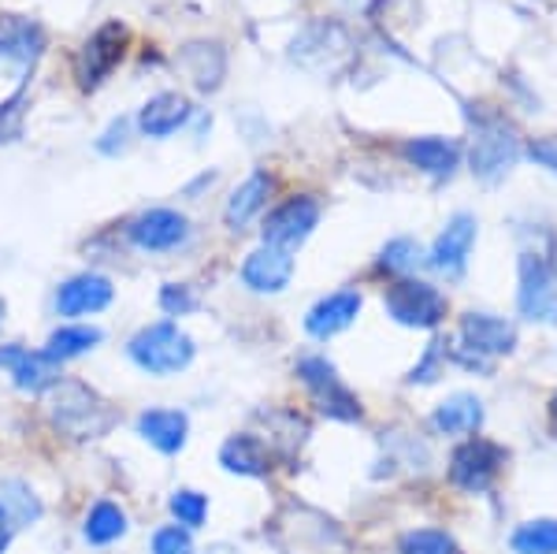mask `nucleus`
<instances>
[{
    "mask_svg": "<svg viewBox=\"0 0 557 554\" xmlns=\"http://www.w3.org/2000/svg\"><path fill=\"white\" fill-rule=\"evenodd\" d=\"M194 338L183 332L172 320H160V324H146L138 335L127 343V357L149 377H175L194 365Z\"/></svg>",
    "mask_w": 557,
    "mask_h": 554,
    "instance_id": "f257e3e1",
    "label": "nucleus"
},
{
    "mask_svg": "<svg viewBox=\"0 0 557 554\" xmlns=\"http://www.w3.org/2000/svg\"><path fill=\"white\" fill-rule=\"evenodd\" d=\"M550 417H554V424H557V395L550 398Z\"/></svg>",
    "mask_w": 557,
    "mask_h": 554,
    "instance_id": "4c0bfd02",
    "label": "nucleus"
},
{
    "mask_svg": "<svg viewBox=\"0 0 557 554\" xmlns=\"http://www.w3.org/2000/svg\"><path fill=\"white\" fill-rule=\"evenodd\" d=\"M502 466H506V451L491 440H469L454 451L450 458V480L461 491H487L498 480Z\"/></svg>",
    "mask_w": 557,
    "mask_h": 554,
    "instance_id": "9d476101",
    "label": "nucleus"
},
{
    "mask_svg": "<svg viewBox=\"0 0 557 554\" xmlns=\"http://www.w3.org/2000/svg\"><path fill=\"white\" fill-rule=\"evenodd\" d=\"M152 554H194L190 529L183 525H164V529L152 532Z\"/></svg>",
    "mask_w": 557,
    "mask_h": 554,
    "instance_id": "2f4dec72",
    "label": "nucleus"
},
{
    "mask_svg": "<svg viewBox=\"0 0 557 554\" xmlns=\"http://www.w3.org/2000/svg\"><path fill=\"white\" fill-rule=\"evenodd\" d=\"M127 529H131V517L120 503H112V498H97L83 521V535L94 547H108V543L123 540Z\"/></svg>",
    "mask_w": 557,
    "mask_h": 554,
    "instance_id": "4be33fe9",
    "label": "nucleus"
},
{
    "mask_svg": "<svg viewBox=\"0 0 557 554\" xmlns=\"http://www.w3.org/2000/svg\"><path fill=\"white\" fill-rule=\"evenodd\" d=\"M45 514L41 498L34 495V488L20 477H4L0 480V529L15 532L26 525H38Z\"/></svg>",
    "mask_w": 557,
    "mask_h": 554,
    "instance_id": "aec40b11",
    "label": "nucleus"
},
{
    "mask_svg": "<svg viewBox=\"0 0 557 554\" xmlns=\"http://www.w3.org/2000/svg\"><path fill=\"white\" fill-rule=\"evenodd\" d=\"M160 309H164L168 317H186V312L197 309V298L183 283H164V287H160Z\"/></svg>",
    "mask_w": 557,
    "mask_h": 554,
    "instance_id": "72a5a7b5",
    "label": "nucleus"
},
{
    "mask_svg": "<svg viewBox=\"0 0 557 554\" xmlns=\"http://www.w3.org/2000/svg\"><path fill=\"white\" fill-rule=\"evenodd\" d=\"M524 153L532 157L539 168H546V172H554V175H557V138H554V134H546V138L528 141Z\"/></svg>",
    "mask_w": 557,
    "mask_h": 554,
    "instance_id": "f704fd0d",
    "label": "nucleus"
},
{
    "mask_svg": "<svg viewBox=\"0 0 557 554\" xmlns=\"http://www.w3.org/2000/svg\"><path fill=\"white\" fill-rule=\"evenodd\" d=\"M417 264H420V246L412 243V238H391V243L383 246V254H380V268H386V272L406 275Z\"/></svg>",
    "mask_w": 557,
    "mask_h": 554,
    "instance_id": "7c9ffc66",
    "label": "nucleus"
},
{
    "mask_svg": "<svg viewBox=\"0 0 557 554\" xmlns=\"http://www.w3.org/2000/svg\"><path fill=\"white\" fill-rule=\"evenodd\" d=\"M57 406H52L57 424L75 435V440H101L115 421L108 402L97 398L94 391H86L83 383H57Z\"/></svg>",
    "mask_w": 557,
    "mask_h": 554,
    "instance_id": "20e7f679",
    "label": "nucleus"
},
{
    "mask_svg": "<svg viewBox=\"0 0 557 554\" xmlns=\"http://www.w3.org/2000/svg\"><path fill=\"white\" fill-rule=\"evenodd\" d=\"M298 377H301V383L309 387V395L317 398V406L327 417H335V421H361V417H364L361 398L346 387L343 377H338V369L327 361V357H320V354L301 357Z\"/></svg>",
    "mask_w": 557,
    "mask_h": 554,
    "instance_id": "7ed1b4c3",
    "label": "nucleus"
},
{
    "mask_svg": "<svg viewBox=\"0 0 557 554\" xmlns=\"http://www.w3.org/2000/svg\"><path fill=\"white\" fill-rule=\"evenodd\" d=\"M438 354H443V343H431L428 346V354H424V361L412 369V377H409V383H431L435 380V365H438Z\"/></svg>",
    "mask_w": 557,
    "mask_h": 554,
    "instance_id": "c9c22d12",
    "label": "nucleus"
},
{
    "mask_svg": "<svg viewBox=\"0 0 557 554\" xmlns=\"http://www.w3.org/2000/svg\"><path fill=\"white\" fill-rule=\"evenodd\" d=\"M168 510H172L175 525H183V529H201L205 517H209V498L201 495V491L194 488H178L172 498H168Z\"/></svg>",
    "mask_w": 557,
    "mask_h": 554,
    "instance_id": "c85d7f7f",
    "label": "nucleus"
},
{
    "mask_svg": "<svg viewBox=\"0 0 557 554\" xmlns=\"http://www.w3.org/2000/svg\"><path fill=\"white\" fill-rule=\"evenodd\" d=\"M8 543H12V532H8V529H0V554L8 551Z\"/></svg>",
    "mask_w": 557,
    "mask_h": 554,
    "instance_id": "e433bc0d",
    "label": "nucleus"
},
{
    "mask_svg": "<svg viewBox=\"0 0 557 554\" xmlns=\"http://www.w3.org/2000/svg\"><path fill=\"white\" fill-rule=\"evenodd\" d=\"M361 294L357 291H335L327 294V298H320L317 306L309 309V317H305V332L312 338H331L338 332H346L349 324L357 320V312H361Z\"/></svg>",
    "mask_w": 557,
    "mask_h": 554,
    "instance_id": "f3484780",
    "label": "nucleus"
},
{
    "mask_svg": "<svg viewBox=\"0 0 557 554\" xmlns=\"http://www.w3.org/2000/svg\"><path fill=\"white\" fill-rule=\"evenodd\" d=\"M0 369L12 377V383L26 395H41V391L57 387L60 383V361H52L45 350H26L20 343H4L0 346Z\"/></svg>",
    "mask_w": 557,
    "mask_h": 554,
    "instance_id": "9b49d317",
    "label": "nucleus"
},
{
    "mask_svg": "<svg viewBox=\"0 0 557 554\" xmlns=\"http://www.w3.org/2000/svg\"><path fill=\"white\" fill-rule=\"evenodd\" d=\"M101 343H104V332L97 324H60L57 332L49 335V343H45V354L64 365L89 350H97Z\"/></svg>",
    "mask_w": 557,
    "mask_h": 554,
    "instance_id": "b1692460",
    "label": "nucleus"
},
{
    "mask_svg": "<svg viewBox=\"0 0 557 554\" xmlns=\"http://www.w3.org/2000/svg\"><path fill=\"white\" fill-rule=\"evenodd\" d=\"M115 298V287L112 280L101 272H78L64 280L57 287V298H52V306H57L60 317L75 320V317H94V312H101L112 306Z\"/></svg>",
    "mask_w": 557,
    "mask_h": 554,
    "instance_id": "f8f14e48",
    "label": "nucleus"
},
{
    "mask_svg": "<svg viewBox=\"0 0 557 554\" xmlns=\"http://www.w3.org/2000/svg\"><path fill=\"white\" fill-rule=\"evenodd\" d=\"M131 127H134L131 115H120V120L108 123V131L101 134V138H97V153H104V157H120L123 149L131 146Z\"/></svg>",
    "mask_w": 557,
    "mask_h": 554,
    "instance_id": "473e14b6",
    "label": "nucleus"
},
{
    "mask_svg": "<svg viewBox=\"0 0 557 554\" xmlns=\"http://www.w3.org/2000/svg\"><path fill=\"white\" fill-rule=\"evenodd\" d=\"M513 551L517 554H557V521L539 517V521L520 525L513 532Z\"/></svg>",
    "mask_w": 557,
    "mask_h": 554,
    "instance_id": "cd10ccee",
    "label": "nucleus"
},
{
    "mask_svg": "<svg viewBox=\"0 0 557 554\" xmlns=\"http://www.w3.org/2000/svg\"><path fill=\"white\" fill-rule=\"evenodd\" d=\"M383 306L401 328H438L446 317L443 291L424 280H398L394 287H386Z\"/></svg>",
    "mask_w": 557,
    "mask_h": 554,
    "instance_id": "39448f33",
    "label": "nucleus"
},
{
    "mask_svg": "<svg viewBox=\"0 0 557 554\" xmlns=\"http://www.w3.org/2000/svg\"><path fill=\"white\" fill-rule=\"evenodd\" d=\"M272 175L268 172H253L246 178V183L235 186V194H231L227 209H223V220H227L231 231H242L249 220L257 217L260 209L268 205V198H272Z\"/></svg>",
    "mask_w": 557,
    "mask_h": 554,
    "instance_id": "412c9836",
    "label": "nucleus"
},
{
    "mask_svg": "<svg viewBox=\"0 0 557 554\" xmlns=\"http://www.w3.org/2000/svg\"><path fill=\"white\" fill-rule=\"evenodd\" d=\"M472 243H475V217L457 212V217L438 231L435 246H431V254H428V264L435 268V272L457 280V275H465V268H469Z\"/></svg>",
    "mask_w": 557,
    "mask_h": 554,
    "instance_id": "ddd939ff",
    "label": "nucleus"
},
{
    "mask_svg": "<svg viewBox=\"0 0 557 554\" xmlns=\"http://www.w3.org/2000/svg\"><path fill=\"white\" fill-rule=\"evenodd\" d=\"M183 67L186 75L194 78L197 89H215L223 83V71H227V57L215 41H197V45H186L183 49Z\"/></svg>",
    "mask_w": 557,
    "mask_h": 554,
    "instance_id": "5701e85b",
    "label": "nucleus"
},
{
    "mask_svg": "<svg viewBox=\"0 0 557 554\" xmlns=\"http://www.w3.org/2000/svg\"><path fill=\"white\" fill-rule=\"evenodd\" d=\"M401 554H457V543L438 529H417L401 535Z\"/></svg>",
    "mask_w": 557,
    "mask_h": 554,
    "instance_id": "c756f323",
    "label": "nucleus"
},
{
    "mask_svg": "<svg viewBox=\"0 0 557 554\" xmlns=\"http://www.w3.org/2000/svg\"><path fill=\"white\" fill-rule=\"evenodd\" d=\"M524 153L520 146V134L509 120L502 115H480L472 131V149H469V164L472 175L483 178V183H498L513 172V164Z\"/></svg>",
    "mask_w": 557,
    "mask_h": 554,
    "instance_id": "f03ea898",
    "label": "nucleus"
},
{
    "mask_svg": "<svg viewBox=\"0 0 557 554\" xmlns=\"http://www.w3.org/2000/svg\"><path fill=\"white\" fill-rule=\"evenodd\" d=\"M190 101L178 94H157L149 97L146 104H141L138 112V131L146 134V138H172V134H178L190 123Z\"/></svg>",
    "mask_w": 557,
    "mask_h": 554,
    "instance_id": "6ab92c4d",
    "label": "nucleus"
},
{
    "mask_svg": "<svg viewBox=\"0 0 557 554\" xmlns=\"http://www.w3.org/2000/svg\"><path fill=\"white\" fill-rule=\"evenodd\" d=\"M320 223V201L309 198V194H298V198H286L283 205H275L264 220V243L278 246V249H298L305 238L317 231Z\"/></svg>",
    "mask_w": 557,
    "mask_h": 554,
    "instance_id": "1a4fd4ad",
    "label": "nucleus"
},
{
    "mask_svg": "<svg viewBox=\"0 0 557 554\" xmlns=\"http://www.w3.org/2000/svg\"><path fill=\"white\" fill-rule=\"evenodd\" d=\"M41 52V30L30 23H8L0 30V57L4 60H23L30 64L34 57Z\"/></svg>",
    "mask_w": 557,
    "mask_h": 554,
    "instance_id": "bb28decb",
    "label": "nucleus"
},
{
    "mask_svg": "<svg viewBox=\"0 0 557 554\" xmlns=\"http://www.w3.org/2000/svg\"><path fill=\"white\" fill-rule=\"evenodd\" d=\"M517 346V332L509 320L491 317V312H469L461 317V361L469 369H487V357L509 354Z\"/></svg>",
    "mask_w": 557,
    "mask_h": 554,
    "instance_id": "423d86ee",
    "label": "nucleus"
},
{
    "mask_svg": "<svg viewBox=\"0 0 557 554\" xmlns=\"http://www.w3.org/2000/svg\"><path fill=\"white\" fill-rule=\"evenodd\" d=\"M220 466L238 477H264L268 472V451L257 435H231L220 451Z\"/></svg>",
    "mask_w": 557,
    "mask_h": 554,
    "instance_id": "a878e982",
    "label": "nucleus"
},
{
    "mask_svg": "<svg viewBox=\"0 0 557 554\" xmlns=\"http://www.w3.org/2000/svg\"><path fill=\"white\" fill-rule=\"evenodd\" d=\"M401 157L409 160L412 168H420L431 178H450L461 164V146L454 138H435V134H424V138H406L401 141Z\"/></svg>",
    "mask_w": 557,
    "mask_h": 554,
    "instance_id": "dca6fc26",
    "label": "nucleus"
},
{
    "mask_svg": "<svg viewBox=\"0 0 557 554\" xmlns=\"http://www.w3.org/2000/svg\"><path fill=\"white\" fill-rule=\"evenodd\" d=\"M294 275V254L278 246H257L253 254L242 261V283L253 294H278L290 287Z\"/></svg>",
    "mask_w": 557,
    "mask_h": 554,
    "instance_id": "4468645a",
    "label": "nucleus"
},
{
    "mask_svg": "<svg viewBox=\"0 0 557 554\" xmlns=\"http://www.w3.org/2000/svg\"><path fill=\"white\" fill-rule=\"evenodd\" d=\"M520 287L517 309L520 317L539 320V324H557V275L539 254H520Z\"/></svg>",
    "mask_w": 557,
    "mask_h": 554,
    "instance_id": "0eeeda50",
    "label": "nucleus"
},
{
    "mask_svg": "<svg viewBox=\"0 0 557 554\" xmlns=\"http://www.w3.org/2000/svg\"><path fill=\"white\" fill-rule=\"evenodd\" d=\"M431 424L443 435H469L483 424V402L475 395H450L435 409Z\"/></svg>",
    "mask_w": 557,
    "mask_h": 554,
    "instance_id": "393cba45",
    "label": "nucleus"
},
{
    "mask_svg": "<svg viewBox=\"0 0 557 554\" xmlns=\"http://www.w3.org/2000/svg\"><path fill=\"white\" fill-rule=\"evenodd\" d=\"M4 312H8V306H4V298H0V324H4Z\"/></svg>",
    "mask_w": 557,
    "mask_h": 554,
    "instance_id": "58836bf2",
    "label": "nucleus"
},
{
    "mask_svg": "<svg viewBox=\"0 0 557 554\" xmlns=\"http://www.w3.org/2000/svg\"><path fill=\"white\" fill-rule=\"evenodd\" d=\"M190 220L178 209H149L127 223L131 246H138L141 254H172V249H183L190 243Z\"/></svg>",
    "mask_w": 557,
    "mask_h": 554,
    "instance_id": "6e6552de",
    "label": "nucleus"
},
{
    "mask_svg": "<svg viewBox=\"0 0 557 554\" xmlns=\"http://www.w3.org/2000/svg\"><path fill=\"white\" fill-rule=\"evenodd\" d=\"M554 275H557V261H554Z\"/></svg>",
    "mask_w": 557,
    "mask_h": 554,
    "instance_id": "ea45409f",
    "label": "nucleus"
},
{
    "mask_svg": "<svg viewBox=\"0 0 557 554\" xmlns=\"http://www.w3.org/2000/svg\"><path fill=\"white\" fill-rule=\"evenodd\" d=\"M123 41H127V30H123L120 23H108L101 30L94 34V38L86 41L83 49V64H78V75H83V86H97L101 78L120 64L123 57Z\"/></svg>",
    "mask_w": 557,
    "mask_h": 554,
    "instance_id": "a211bd4d",
    "label": "nucleus"
},
{
    "mask_svg": "<svg viewBox=\"0 0 557 554\" xmlns=\"http://www.w3.org/2000/svg\"><path fill=\"white\" fill-rule=\"evenodd\" d=\"M134 428H138L141 440L149 446H157L160 454H178L186 446V440H190V417H186L183 409H160V406L141 409Z\"/></svg>",
    "mask_w": 557,
    "mask_h": 554,
    "instance_id": "2eb2a0df",
    "label": "nucleus"
}]
</instances>
